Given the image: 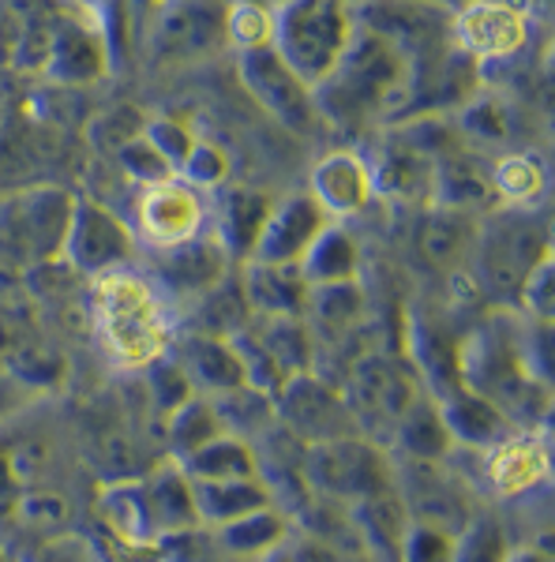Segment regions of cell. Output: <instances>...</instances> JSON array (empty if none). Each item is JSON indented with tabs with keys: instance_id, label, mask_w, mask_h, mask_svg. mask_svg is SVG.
I'll return each instance as SVG.
<instances>
[{
	"instance_id": "obj_38",
	"label": "cell",
	"mask_w": 555,
	"mask_h": 562,
	"mask_svg": "<svg viewBox=\"0 0 555 562\" xmlns=\"http://www.w3.org/2000/svg\"><path fill=\"white\" fill-rule=\"evenodd\" d=\"M188 473V480H236V476H259L256 447L236 435H218L207 447L192 450L177 461Z\"/></svg>"
},
{
	"instance_id": "obj_28",
	"label": "cell",
	"mask_w": 555,
	"mask_h": 562,
	"mask_svg": "<svg viewBox=\"0 0 555 562\" xmlns=\"http://www.w3.org/2000/svg\"><path fill=\"white\" fill-rule=\"evenodd\" d=\"M345 514L353 521V537H357L364 555L371 562H402V543L413 518H409L402 495L395 487L364 498V503L345 506Z\"/></svg>"
},
{
	"instance_id": "obj_14",
	"label": "cell",
	"mask_w": 555,
	"mask_h": 562,
	"mask_svg": "<svg viewBox=\"0 0 555 562\" xmlns=\"http://www.w3.org/2000/svg\"><path fill=\"white\" fill-rule=\"evenodd\" d=\"M236 71H241V83L252 94L263 113L270 121H278L281 128L297 132V135H315L323 128L320 109H315L312 83L300 79L275 49H252V53H236Z\"/></svg>"
},
{
	"instance_id": "obj_36",
	"label": "cell",
	"mask_w": 555,
	"mask_h": 562,
	"mask_svg": "<svg viewBox=\"0 0 555 562\" xmlns=\"http://www.w3.org/2000/svg\"><path fill=\"white\" fill-rule=\"evenodd\" d=\"M390 442H395V450H398L395 458H409V461H443L454 450L447 424H443L440 405H435L432 394L417 397L413 409L398 420Z\"/></svg>"
},
{
	"instance_id": "obj_16",
	"label": "cell",
	"mask_w": 555,
	"mask_h": 562,
	"mask_svg": "<svg viewBox=\"0 0 555 562\" xmlns=\"http://www.w3.org/2000/svg\"><path fill=\"white\" fill-rule=\"evenodd\" d=\"M222 12L225 0H158L151 26L154 57L166 65H192L225 45Z\"/></svg>"
},
{
	"instance_id": "obj_13",
	"label": "cell",
	"mask_w": 555,
	"mask_h": 562,
	"mask_svg": "<svg viewBox=\"0 0 555 562\" xmlns=\"http://www.w3.org/2000/svg\"><path fill=\"white\" fill-rule=\"evenodd\" d=\"M451 38L480 71L514 65L533 38V8L518 0H473L451 12Z\"/></svg>"
},
{
	"instance_id": "obj_3",
	"label": "cell",
	"mask_w": 555,
	"mask_h": 562,
	"mask_svg": "<svg viewBox=\"0 0 555 562\" xmlns=\"http://www.w3.org/2000/svg\"><path fill=\"white\" fill-rule=\"evenodd\" d=\"M87 319L102 352L124 371L158 364L177 338L166 293L147 270H135V262L90 278Z\"/></svg>"
},
{
	"instance_id": "obj_35",
	"label": "cell",
	"mask_w": 555,
	"mask_h": 562,
	"mask_svg": "<svg viewBox=\"0 0 555 562\" xmlns=\"http://www.w3.org/2000/svg\"><path fill=\"white\" fill-rule=\"evenodd\" d=\"M188 304H192V330L218 334V338H233L252 319V304L241 285V267H233L230 274L218 278L211 289H203Z\"/></svg>"
},
{
	"instance_id": "obj_12",
	"label": "cell",
	"mask_w": 555,
	"mask_h": 562,
	"mask_svg": "<svg viewBox=\"0 0 555 562\" xmlns=\"http://www.w3.org/2000/svg\"><path fill=\"white\" fill-rule=\"evenodd\" d=\"M278 428L289 431L297 442H331L342 435H364L345 390L326 379L323 371H300L275 394Z\"/></svg>"
},
{
	"instance_id": "obj_43",
	"label": "cell",
	"mask_w": 555,
	"mask_h": 562,
	"mask_svg": "<svg viewBox=\"0 0 555 562\" xmlns=\"http://www.w3.org/2000/svg\"><path fill=\"white\" fill-rule=\"evenodd\" d=\"M289 548V559L293 562H371L364 555L360 543L353 540H326V537H315V532H304L297 537Z\"/></svg>"
},
{
	"instance_id": "obj_30",
	"label": "cell",
	"mask_w": 555,
	"mask_h": 562,
	"mask_svg": "<svg viewBox=\"0 0 555 562\" xmlns=\"http://www.w3.org/2000/svg\"><path fill=\"white\" fill-rule=\"evenodd\" d=\"M192 495H196V514L199 525L207 529H222L244 514L259 510V506H270L275 495H270L267 480L263 476H236V480H192Z\"/></svg>"
},
{
	"instance_id": "obj_53",
	"label": "cell",
	"mask_w": 555,
	"mask_h": 562,
	"mask_svg": "<svg viewBox=\"0 0 555 562\" xmlns=\"http://www.w3.org/2000/svg\"><path fill=\"white\" fill-rule=\"evenodd\" d=\"M0 562H26V559H20L15 551H8L4 543H0Z\"/></svg>"
},
{
	"instance_id": "obj_23",
	"label": "cell",
	"mask_w": 555,
	"mask_h": 562,
	"mask_svg": "<svg viewBox=\"0 0 555 562\" xmlns=\"http://www.w3.org/2000/svg\"><path fill=\"white\" fill-rule=\"evenodd\" d=\"M214 192L218 195L211 199V233L225 248V256L233 259V267H241V262L252 259L259 229L278 195L252 184H230V180L222 188H214Z\"/></svg>"
},
{
	"instance_id": "obj_10",
	"label": "cell",
	"mask_w": 555,
	"mask_h": 562,
	"mask_svg": "<svg viewBox=\"0 0 555 562\" xmlns=\"http://www.w3.org/2000/svg\"><path fill=\"white\" fill-rule=\"evenodd\" d=\"M233 346L244 364V379L270 394H278L300 371L315 368L312 334L293 315H252L233 334Z\"/></svg>"
},
{
	"instance_id": "obj_37",
	"label": "cell",
	"mask_w": 555,
	"mask_h": 562,
	"mask_svg": "<svg viewBox=\"0 0 555 562\" xmlns=\"http://www.w3.org/2000/svg\"><path fill=\"white\" fill-rule=\"evenodd\" d=\"M218 435H225V428H222V420H218L214 402L203 394H192L169 416H162V447H166L169 461L188 458L192 450L218 439Z\"/></svg>"
},
{
	"instance_id": "obj_31",
	"label": "cell",
	"mask_w": 555,
	"mask_h": 562,
	"mask_svg": "<svg viewBox=\"0 0 555 562\" xmlns=\"http://www.w3.org/2000/svg\"><path fill=\"white\" fill-rule=\"evenodd\" d=\"M211 532H214L218 548L230 551L233 559L259 562V559H267L270 551H278L281 543H289L293 525H289V514L281 510L278 503H270V506H259V510L244 514V518H236Z\"/></svg>"
},
{
	"instance_id": "obj_26",
	"label": "cell",
	"mask_w": 555,
	"mask_h": 562,
	"mask_svg": "<svg viewBox=\"0 0 555 562\" xmlns=\"http://www.w3.org/2000/svg\"><path fill=\"white\" fill-rule=\"evenodd\" d=\"M140 495H143V510H147L154 540L158 543L180 537V532L199 529L192 480H188V473L177 461H166V465H154L151 473H143Z\"/></svg>"
},
{
	"instance_id": "obj_45",
	"label": "cell",
	"mask_w": 555,
	"mask_h": 562,
	"mask_svg": "<svg viewBox=\"0 0 555 562\" xmlns=\"http://www.w3.org/2000/svg\"><path fill=\"white\" fill-rule=\"evenodd\" d=\"M143 132H147V139L154 143V147L166 154L173 169H180L185 154L192 150V143L199 139V135L192 132V124L177 121V116H151V121H143Z\"/></svg>"
},
{
	"instance_id": "obj_50",
	"label": "cell",
	"mask_w": 555,
	"mask_h": 562,
	"mask_svg": "<svg viewBox=\"0 0 555 562\" xmlns=\"http://www.w3.org/2000/svg\"><path fill=\"white\" fill-rule=\"evenodd\" d=\"M71 8H76V12H87V15H98L102 12V4L106 0H68Z\"/></svg>"
},
{
	"instance_id": "obj_48",
	"label": "cell",
	"mask_w": 555,
	"mask_h": 562,
	"mask_svg": "<svg viewBox=\"0 0 555 562\" xmlns=\"http://www.w3.org/2000/svg\"><path fill=\"white\" fill-rule=\"evenodd\" d=\"M34 397H38V390L26 386L23 379L12 375L8 368H0V420H12V416L23 413Z\"/></svg>"
},
{
	"instance_id": "obj_5",
	"label": "cell",
	"mask_w": 555,
	"mask_h": 562,
	"mask_svg": "<svg viewBox=\"0 0 555 562\" xmlns=\"http://www.w3.org/2000/svg\"><path fill=\"white\" fill-rule=\"evenodd\" d=\"M76 192L60 184H23L0 199V270L34 274L65 256Z\"/></svg>"
},
{
	"instance_id": "obj_15",
	"label": "cell",
	"mask_w": 555,
	"mask_h": 562,
	"mask_svg": "<svg viewBox=\"0 0 555 562\" xmlns=\"http://www.w3.org/2000/svg\"><path fill=\"white\" fill-rule=\"evenodd\" d=\"M395 492L402 495L409 518L424 525H440L447 532H458L477 514L473 510V495L466 480L451 473L443 461L395 458Z\"/></svg>"
},
{
	"instance_id": "obj_49",
	"label": "cell",
	"mask_w": 555,
	"mask_h": 562,
	"mask_svg": "<svg viewBox=\"0 0 555 562\" xmlns=\"http://www.w3.org/2000/svg\"><path fill=\"white\" fill-rule=\"evenodd\" d=\"M15 492H20V476H15V454L0 447V510H12Z\"/></svg>"
},
{
	"instance_id": "obj_51",
	"label": "cell",
	"mask_w": 555,
	"mask_h": 562,
	"mask_svg": "<svg viewBox=\"0 0 555 562\" xmlns=\"http://www.w3.org/2000/svg\"><path fill=\"white\" fill-rule=\"evenodd\" d=\"M511 562H548V555H544V551H536V548H525V551H514Z\"/></svg>"
},
{
	"instance_id": "obj_32",
	"label": "cell",
	"mask_w": 555,
	"mask_h": 562,
	"mask_svg": "<svg viewBox=\"0 0 555 562\" xmlns=\"http://www.w3.org/2000/svg\"><path fill=\"white\" fill-rule=\"evenodd\" d=\"M491 203L503 206H536L548 192V166L533 150H503L488 161Z\"/></svg>"
},
{
	"instance_id": "obj_8",
	"label": "cell",
	"mask_w": 555,
	"mask_h": 562,
	"mask_svg": "<svg viewBox=\"0 0 555 562\" xmlns=\"http://www.w3.org/2000/svg\"><path fill=\"white\" fill-rule=\"evenodd\" d=\"M338 386L349 397L364 435H395L398 420L413 409L417 397H424V379L413 368V360L371 349L360 360H353Z\"/></svg>"
},
{
	"instance_id": "obj_46",
	"label": "cell",
	"mask_w": 555,
	"mask_h": 562,
	"mask_svg": "<svg viewBox=\"0 0 555 562\" xmlns=\"http://www.w3.org/2000/svg\"><path fill=\"white\" fill-rule=\"evenodd\" d=\"M140 132H143V116L129 113V109H113V113H106L95 121V128H90V143L113 158V154Z\"/></svg>"
},
{
	"instance_id": "obj_21",
	"label": "cell",
	"mask_w": 555,
	"mask_h": 562,
	"mask_svg": "<svg viewBox=\"0 0 555 562\" xmlns=\"http://www.w3.org/2000/svg\"><path fill=\"white\" fill-rule=\"evenodd\" d=\"M109 57L113 53H109L98 15L87 20V12H79L53 31L49 49H45V76L60 87H87L109 71Z\"/></svg>"
},
{
	"instance_id": "obj_40",
	"label": "cell",
	"mask_w": 555,
	"mask_h": 562,
	"mask_svg": "<svg viewBox=\"0 0 555 562\" xmlns=\"http://www.w3.org/2000/svg\"><path fill=\"white\" fill-rule=\"evenodd\" d=\"M514 543L507 525L496 514H473V518L454 532L451 562H511Z\"/></svg>"
},
{
	"instance_id": "obj_41",
	"label": "cell",
	"mask_w": 555,
	"mask_h": 562,
	"mask_svg": "<svg viewBox=\"0 0 555 562\" xmlns=\"http://www.w3.org/2000/svg\"><path fill=\"white\" fill-rule=\"evenodd\" d=\"M113 161H116V173L129 180L132 188H151V184H158V180L177 173L166 154L147 139V132L132 135V139L113 154Z\"/></svg>"
},
{
	"instance_id": "obj_39",
	"label": "cell",
	"mask_w": 555,
	"mask_h": 562,
	"mask_svg": "<svg viewBox=\"0 0 555 562\" xmlns=\"http://www.w3.org/2000/svg\"><path fill=\"white\" fill-rule=\"evenodd\" d=\"M222 38L236 53L267 49L275 42V4H263V0H225Z\"/></svg>"
},
{
	"instance_id": "obj_19",
	"label": "cell",
	"mask_w": 555,
	"mask_h": 562,
	"mask_svg": "<svg viewBox=\"0 0 555 562\" xmlns=\"http://www.w3.org/2000/svg\"><path fill=\"white\" fill-rule=\"evenodd\" d=\"M304 192L323 206V214L331 222H349V217L368 211L371 199H376L371 161L349 147L326 150L323 158H315Z\"/></svg>"
},
{
	"instance_id": "obj_4",
	"label": "cell",
	"mask_w": 555,
	"mask_h": 562,
	"mask_svg": "<svg viewBox=\"0 0 555 562\" xmlns=\"http://www.w3.org/2000/svg\"><path fill=\"white\" fill-rule=\"evenodd\" d=\"M548 217L536 206H499L480 222L469 256V278L499 307H518V293L541 262L552 259Z\"/></svg>"
},
{
	"instance_id": "obj_54",
	"label": "cell",
	"mask_w": 555,
	"mask_h": 562,
	"mask_svg": "<svg viewBox=\"0 0 555 562\" xmlns=\"http://www.w3.org/2000/svg\"><path fill=\"white\" fill-rule=\"evenodd\" d=\"M421 4H435V8H440V0H421Z\"/></svg>"
},
{
	"instance_id": "obj_24",
	"label": "cell",
	"mask_w": 555,
	"mask_h": 562,
	"mask_svg": "<svg viewBox=\"0 0 555 562\" xmlns=\"http://www.w3.org/2000/svg\"><path fill=\"white\" fill-rule=\"evenodd\" d=\"M169 357L177 360L185 379L192 383L196 394L203 397H218L225 390L248 383L244 379V364L236 357L233 338H218V334H203V330H188L173 338Z\"/></svg>"
},
{
	"instance_id": "obj_18",
	"label": "cell",
	"mask_w": 555,
	"mask_h": 562,
	"mask_svg": "<svg viewBox=\"0 0 555 562\" xmlns=\"http://www.w3.org/2000/svg\"><path fill=\"white\" fill-rule=\"evenodd\" d=\"M480 217L466 206L447 203H428L417 206V222L409 233V248L421 259L424 270H440V274H462V267L473 256L477 244Z\"/></svg>"
},
{
	"instance_id": "obj_29",
	"label": "cell",
	"mask_w": 555,
	"mask_h": 562,
	"mask_svg": "<svg viewBox=\"0 0 555 562\" xmlns=\"http://www.w3.org/2000/svg\"><path fill=\"white\" fill-rule=\"evenodd\" d=\"M241 285L252 304V315H293L300 319L308 301V281L300 267H278V262H241Z\"/></svg>"
},
{
	"instance_id": "obj_44",
	"label": "cell",
	"mask_w": 555,
	"mask_h": 562,
	"mask_svg": "<svg viewBox=\"0 0 555 562\" xmlns=\"http://www.w3.org/2000/svg\"><path fill=\"white\" fill-rule=\"evenodd\" d=\"M454 532L440 529V525L413 521L402 543V562H451Z\"/></svg>"
},
{
	"instance_id": "obj_52",
	"label": "cell",
	"mask_w": 555,
	"mask_h": 562,
	"mask_svg": "<svg viewBox=\"0 0 555 562\" xmlns=\"http://www.w3.org/2000/svg\"><path fill=\"white\" fill-rule=\"evenodd\" d=\"M259 562H293V559H289V548L281 543L278 551H270V555H267V559H259Z\"/></svg>"
},
{
	"instance_id": "obj_33",
	"label": "cell",
	"mask_w": 555,
	"mask_h": 562,
	"mask_svg": "<svg viewBox=\"0 0 555 562\" xmlns=\"http://www.w3.org/2000/svg\"><path fill=\"white\" fill-rule=\"evenodd\" d=\"M364 270V251L353 229L342 222H331L300 259V274L308 285H334V281H357Z\"/></svg>"
},
{
	"instance_id": "obj_27",
	"label": "cell",
	"mask_w": 555,
	"mask_h": 562,
	"mask_svg": "<svg viewBox=\"0 0 555 562\" xmlns=\"http://www.w3.org/2000/svg\"><path fill=\"white\" fill-rule=\"evenodd\" d=\"M435 405H440V416L447 424V435L454 447H466L469 454H480V450L496 447L503 435L514 431V424L507 420L488 397L473 394L469 386H451L443 394H432Z\"/></svg>"
},
{
	"instance_id": "obj_55",
	"label": "cell",
	"mask_w": 555,
	"mask_h": 562,
	"mask_svg": "<svg viewBox=\"0 0 555 562\" xmlns=\"http://www.w3.org/2000/svg\"><path fill=\"white\" fill-rule=\"evenodd\" d=\"M263 4H281V0H263Z\"/></svg>"
},
{
	"instance_id": "obj_47",
	"label": "cell",
	"mask_w": 555,
	"mask_h": 562,
	"mask_svg": "<svg viewBox=\"0 0 555 562\" xmlns=\"http://www.w3.org/2000/svg\"><path fill=\"white\" fill-rule=\"evenodd\" d=\"M26 562H106V559H102V551L84 537H53Z\"/></svg>"
},
{
	"instance_id": "obj_34",
	"label": "cell",
	"mask_w": 555,
	"mask_h": 562,
	"mask_svg": "<svg viewBox=\"0 0 555 562\" xmlns=\"http://www.w3.org/2000/svg\"><path fill=\"white\" fill-rule=\"evenodd\" d=\"M218 420H222L225 435H236V439L252 442L256 447L259 439H267L270 431L278 428V409H275V394L263 386L241 383L225 394L211 397Z\"/></svg>"
},
{
	"instance_id": "obj_17",
	"label": "cell",
	"mask_w": 555,
	"mask_h": 562,
	"mask_svg": "<svg viewBox=\"0 0 555 562\" xmlns=\"http://www.w3.org/2000/svg\"><path fill=\"white\" fill-rule=\"evenodd\" d=\"M300 323L308 326L315 346V360L320 357H338L342 349H349L353 341H360L364 326L371 323V304L364 281H334V285H312L308 289L304 312Z\"/></svg>"
},
{
	"instance_id": "obj_6",
	"label": "cell",
	"mask_w": 555,
	"mask_h": 562,
	"mask_svg": "<svg viewBox=\"0 0 555 562\" xmlns=\"http://www.w3.org/2000/svg\"><path fill=\"white\" fill-rule=\"evenodd\" d=\"M353 34H357V12L345 0H281L275 4L270 49L315 87L342 60Z\"/></svg>"
},
{
	"instance_id": "obj_11",
	"label": "cell",
	"mask_w": 555,
	"mask_h": 562,
	"mask_svg": "<svg viewBox=\"0 0 555 562\" xmlns=\"http://www.w3.org/2000/svg\"><path fill=\"white\" fill-rule=\"evenodd\" d=\"M135 256H140V240L132 233L129 214H121L116 206H109L87 192H76L68 237H65V256L60 259L76 274L95 278L116 267H132Z\"/></svg>"
},
{
	"instance_id": "obj_25",
	"label": "cell",
	"mask_w": 555,
	"mask_h": 562,
	"mask_svg": "<svg viewBox=\"0 0 555 562\" xmlns=\"http://www.w3.org/2000/svg\"><path fill=\"white\" fill-rule=\"evenodd\" d=\"M230 270H233V259L225 256V248L218 244V237L207 229L203 237H196L192 244H185V248L154 256V267L147 274L158 281L162 293L192 301V296H199L203 289H211L214 281L225 278Z\"/></svg>"
},
{
	"instance_id": "obj_7",
	"label": "cell",
	"mask_w": 555,
	"mask_h": 562,
	"mask_svg": "<svg viewBox=\"0 0 555 562\" xmlns=\"http://www.w3.org/2000/svg\"><path fill=\"white\" fill-rule=\"evenodd\" d=\"M304 480L315 498L353 506L395 487V458L371 435H342L304 447Z\"/></svg>"
},
{
	"instance_id": "obj_22",
	"label": "cell",
	"mask_w": 555,
	"mask_h": 562,
	"mask_svg": "<svg viewBox=\"0 0 555 562\" xmlns=\"http://www.w3.org/2000/svg\"><path fill=\"white\" fill-rule=\"evenodd\" d=\"M480 458H485L488 487L507 498H525V495L541 492L552 473L548 439H544L541 428L503 435L496 447L480 450Z\"/></svg>"
},
{
	"instance_id": "obj_9",
	"label": "cell",
	"mask_w": 555,
	"mask_h": 562,
	"mask_svg": "<svg viewBox=\"0 0 555 562\" xmlns=\"http://www.w3.org/2000/svg\"><path fill=\"white\" fill-rule=\"evenodd\" d=\"M129 222L135 240L154 256L177 251L211 229V195L173 173L151 188H135Z\"/></svg>"
},
{
	"instance_id": "obj_42",
	"label": "cell",
	"mask_w": 555,
	"mask_h": 562,
	"mask_svg": "<svg viewBox=\"0 0 555 562\" xmlns=\"http://www.w3.org/2000/svg\"><path fill=\"white\" fill-rule=\"evenodd\" d=\"M177 177H185L188 184L203 188V192H214V188H222L230 180V154L211 139H196L192 150L180 161Z\"/></svg>"
},
{
	"instance_id": "obj_2",
	"label": "cell",
	"mask_w": 555,
	"mask_h": 562,
	"mask_svg": "<svg viewBox=\"0 0 555 562\" xmlns=\"http://www.w3.org/2000/svg\"><path fill=\"white\" fill-rule=\"evenodd\" d=\"M323 128L342 135H371L402 116L409 98V57L395 38L357 23L349 49L312 87Z\"/></svg>"
},
{
	"instance_id": "obj_20",
	"label": "cell",
	"mask_w": 555,
	"mask_h": 562,
	"mask_svg": "<svg viewBox=\"0 0 555 562\" xmlns=\"http://www.w3.org/2000/svg\"><path fill=\"white\" fill-rule=\"evenodd\" d=\"M326 225H331V217L323 214V206L308 192L278 195L259 229L252 259L278 262V267H300V259L308 256V248H312Z\"/></svg>"
},
{
	"instance_id": "obj_1",
	"label": "cell",
	"mask_w": 555,
	"mask_h": 562,
	"mask_svg": "<svg viewBox=\"0 0 555 562\" xmlns=\"http://www.w3.org/2000/svg\"><path fill=\"white\" fill-rule=\"evenodd\" d=\"M548 323L496 307L480 326L462 334L458 383L488 397L514 428H541L548 409Z\"/></svg>"
}]
</instances>
